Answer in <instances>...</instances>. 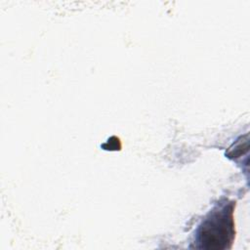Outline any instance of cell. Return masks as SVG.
<instances>
[{
	"label": "cell",
	"instance_id": "6da1fadb",
	"mask_svg": "<svg viewBox=\"0 0 250 250\" xmlns=\"http://www.w3.org/2000/svg\"><path fill=\"white\" fill-rule=\"evenodd\" d=\"M235 233L233 203L221 204L206 217L198 229L197 241L204 249H224L231 244Z\"/></svg>",
	"mask_w": 250,
	"mask_h": 250
}]
</instances>
